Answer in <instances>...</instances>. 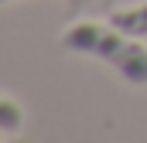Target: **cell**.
Segmentation results:
<instances>
[{
    "instance_id": "obj_2",
    "label": "cell",
    "mask_w": 147,
    "mask_h": 143,
    "mask_svg": "<svg viewBox=\"0 0 147 143\" xmlns=\"http://www.w3.org/2000/svg\"><path fill=\"white\" fill-rule=\"evenodd\" d=\"M110 21L116 24V27H123L127 34L144 37V41H147V0L137 3V7H123V10H116Z\"/></svg>"
},
{
    "instance_id": "obj_4",
    "label": "cell",
    "mask_w": 147,
    "mask_h": 143,
    "mask_svg": "<svg viewBox=\"0 0 147 143\" xmlns=\"http://www.w3.org/2000/svg\"><path fill=\"white\" fill-rule=\"evenodd\" d=\"M3 143H28V140H21V136H3Z\"/></svg>"
},
{
    "instance_id": "obj_1",
    "label": "cell",
    "mask_w": 147,
    "mask_h": 143,
    "mask_svg": "<svg viewBox=\"0 0 147 143\" xmlns=\"http://www.w3.org/2000/svg\"><path fill=\"white\" fill-rule=\"evenodd\" d=\"M62 48L75 55H89L96 61H106L123 75L130 85H147V44L144 37L127 34L123 27L106 21H75L62 31Z\"/></svg>"
},
{
    "instance_id": "obj_5",
    "label": "cell",
    "mask_w": 147,
    "mask_h": 143,
    "mask_svg": "<svg viewBox=\"0 0 147 143\" xmlns=\"http://www.w3.org/2000/svg\"><path fill=\"white\" fill-rule=\"evenodd\" d=\"M3 3H10V0H3Z\"/></svg>"
},
{
    "instance_id": "obj_3",
    "label": "cell",
    "mask_w": 147,
    "mask_h": 143,
    "mask_svg": "<svg viewBox=\"0 0 147 143\" xmlns=\"http://www.w3.org/2000/svg\"><path fill=\"white\" fill-rule=\"evenodd\" d=\"M21 123H24V112L17 106V99L0 96V133L3 136H21Z\"/></svg>"
}]
</instances>
